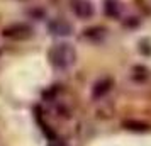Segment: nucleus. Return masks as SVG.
Returning a JSON list of instances; mask_svg holds the SVG:
<instances>
[{"mask_svg":"<svg viewBox=\"0 0 151 146\" xmlns=\"http://www.w3.org/2000/svg\"><path fill=\"white\" fill-rule=\"evenodd\" d=\"M48 31L51 32L53 36H70L71 34V24L65 19H55L48 24Z\"/></svg>","mask_w":151,"mask_h":146,"instance_id":"3","label":"nucleus"},{"mask_svg":"<svg viewBox=\"0 0 151 146\" xmlns=\"http://www.w3.org/2000/svg\"><path fill=\"white\" fill-rule=\"evenodd\" d=\"M119 2L117 0H107V5H105V12L112 17H117L119 15Z\"/></svg>","mask_w":151,"mask_h":146,"instance_id":"6","label":"nucleus"},{"mask_svg":"<svg viewBox=\"0 0 151 146\" xmlns=\"http://www.w3.org/2000/svg\"><path fill=\"white\" fill-rule=\"evenodd\" d=\"M2 36L7 37V39H14V41H26L32 36V29L29 27L27 24L17 22V24H12V26L4 29Z\"/></svg>","mask_w":151,"mask_h":146,"instance_id":"2","label":"nucleus"},{"mask_svg":"<svg viewBox=\"0 0 151 146\" xmlns=\"http://www.w3.org/2000/svg\"><path fill=\"white\" fill-rule=\"evenodd\" d=\"M48 60L56 70H68L76 61V51L68 42H60L49 49Z\"/></svg>","mask_w":151,"mask_h":146,"instance_id":"1","label":"nucleus"},{"mask_svg":"<svg viewBox=\"0 0 151 146\" xmlns=\"http://www.w3.org/2000/svg\"><path fill=\"white\" fill-rule=\"evenodd\" d=\"M71 9H73L75 15L80 17V19H90L93 15V5L90 4L88 0H75Z\"/></svg>","mask_w":151,"mask_h":146,"instance_id":"4","label":"nucleus"},{"mask_svg":"<svg viewBox=\"0 0 151 146\" xmlns=\"http://www.w3.org/2000/svg\"><path fill=\"white\" fill-rule=\"evenodd\" d=\"M126 126V129H131V131H146L148 129V126L143 124V122H134V121H127V122H124Z\"/></svg>","mask_w":151,"mask_h":146,"instance_id":"7","label":"nucleus"},{"mask_svg":"<svg viewBox=\"0 0 151 146\" xmlns=\"http://www.w3.org/2000/svg\"><path fill=\"white\" fill-rule=\"evenodd\" d=\"M110 85H112V82L109 78H104L100 82H97L95 87H93V97H102L104 93H107L110 90Z\"/></svg>","mask_w":151,"mask_h":146,"instance_id":"5","label":"nucleus"}]
</instances>
